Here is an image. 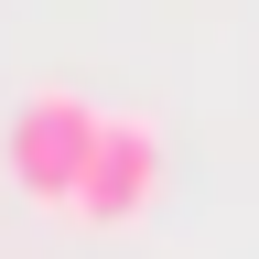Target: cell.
Here are the masks:
<instances>
[{
	"label": "cell",
	"instance_id": "obj_1",
	"mask_svg": "<svg viewBox=\"0 0 259 259\" xmlns=\"http://www.w3.org/2000/svg\"><path fill=\"white\" fill-rule=\"evenodd\" d=\"M97 141H108V108H97L87 87H32L22 108H11V184L32 194V205H65L76 216V184H87V162Z\"/></svg>",
	"mask_w": 259,
	"mask_h": 259
},
{
	"label": "cell",
	"instance_id": "obj_2",
	"mask_svg": "<svg viewBox=\"0 0 259 259\" xmlns=\"http://www.w3.org/2000/svg\"><path fill=\"white\" fill-rule=\"evenodd\" d=\"M162 173H173V162H162V130L108 108V141H97L87 184H76V216H87V227H141V216L162 205Z\"/></svg>",
	"mask_w": 259,
	"mask_h": 259
}]
</instances>
